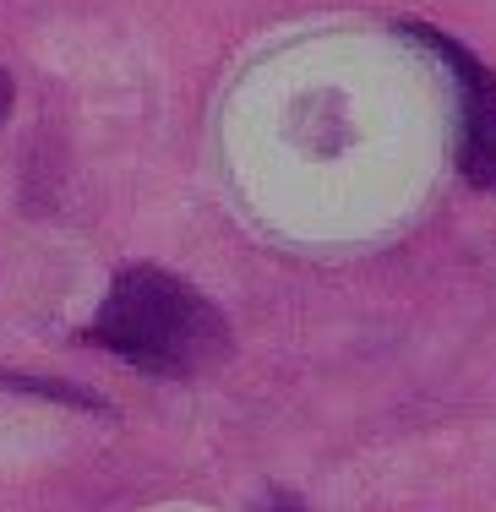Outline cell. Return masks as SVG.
I'll use <instances>...</instances> for the list:
<instances>
[{"mask_svg": "<svg viewBox=\"0 0 496 512\" xmlns=\"http://www.w3.org/2000/svg\"><path fill=\"white\" fill-rule=\"evenodd\" d=\"M273 512H306V502H300V496H289V491H273Z\"/></svg>", "mask_w": 496, "mask_h": 512, "instance_id": "5b68a950", "label": "cell"}, {"mask_svg": "<svg viewBox=\"0 0 496 512\" xmlns=\"http://www.w3.org/2000/svg\"><path fill=\"white\" fill-rule=\"evenodd\" d=\"M11 99H17V93H11V71L0 66V126L11 120Z\"/></svg>", "mask_w": 496, "mask_h": 512, "instance_id": "277c9868", "label": "cell"}, {"mask_svg": "<svg viewBox=\"0 0 496 512\" xmlns=\"http://www.w3.org/2000/svg\"><path fill=\"white\" fill-rule=\"evenodd\" d=\"M82 344L126 360L142 376H159V382L208 376L235 355L224 311L197 284L175 278L159 262L115 267L99 316L82 327Z\"/></svg>", "mask_w": 496, "mask_h": 512, "instance_id": "6da1fadb", "label": "cell"}, {"mask_svg": "<svg viewBox=\"0 0 496 512\" xmlns=\"http://www.w3.org/2000/svg\"><path fill=\"white\" fill-rule=\"evenodd\" d=\"M0 393H22V398H44V404H66V409H93V414H110L99 393L77 382H60V376H22V371H0Z\"/></svg>", "mask_w": 496, "mask_h": 512, "instance_id": "3957f363", "label": "cell"}, {"mask_svg": "<svg viewBox=\"0 0 496 512\" xmlns=\"http://www.w3.org/2000/svg\"><path fill=\"white\" fill-rule=\"evenodd\" d=\"M393 28L447 66V77L458 88V175L480 191H496V71L431 22L398 17Z\"/></svg>", "mask_w": 496, "mask_h": 512, "instance_id": "7a4b0ae2", "label": "cell"}]
</instances>
